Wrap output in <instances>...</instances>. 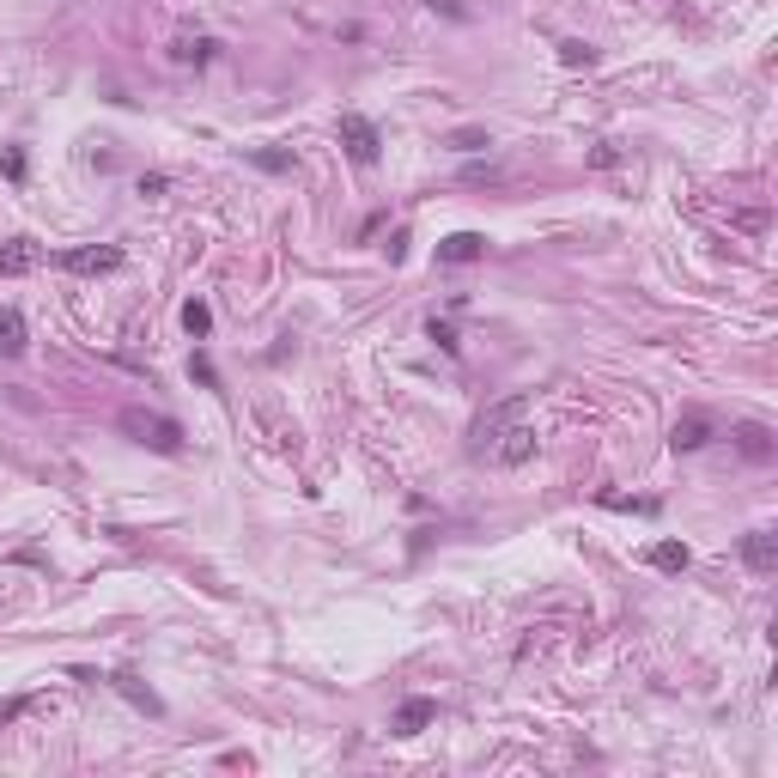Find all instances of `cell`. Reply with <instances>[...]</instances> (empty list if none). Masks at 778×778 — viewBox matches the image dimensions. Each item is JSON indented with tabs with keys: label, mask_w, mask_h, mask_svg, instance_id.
Masks as SVG:
<instances>
[{
	"label": "cell",
	"mask_w": 778,
	"mask_h": 778,
	"mask_svg": "<svg viewBox=\"0 0 778 778\" xmlns=\"http://www.w3.org/2000/svg\"><path fill=\"white\" fill-rule=\"evenodd\" d=\"M469 456L493 462V469H523L535 456V426H529V396H505L499 408H487L469 432Z\"/></svg>",
	"instance_id": "cell-1"
},
{
	"label": "cell",
	"mask_w": 778,
	"mask_h": 778,
	"mask_svg": "<svg viewBox=\"0 0 778 778\" xmlns=\"http://www.w3.org/2000/svg\"><path fill=\"white\" fill-rule=\"evenodd\" d=\"M122 432L146 450H159V456H177L183 450V426L171 414H152V408H122Z\"/></svg>",
	"instance_id": "cell-2"
},
{
	"label": "cell",
	"mask_w": 778,
	"mask_h": 778,
	"mask_svg": "<svg viewBox=\"0 0 778 778\" xmlns=\"http://www.w3.org/2000/svg\"><path fill=\"white\" fill-rule=\"evenodd\" d=\"M341 146H347V159H353V165H377L383 134H377L371 116H341Z\"/></svg>",
	"instance_id": "cell-3"
},
{
	"label": "cell",
	"mask_w": 778,
	"mask_h": 778,
	"mask_svg": "<svg viewBox=\"0 0 778 778\" xmlns=\"http://www.w3.org/2000/svg\"><path fill=\"white\" fill-rule=\"evenodd\" d=\"M61 268H73V274H116V268H122V250H116V244H98V250H67V256H61Z\"/></svg>",
	"instance_id": "cell-4"
},
{
	"label": "cell",
	"mask_w": 778,
	"mask_h": 778,
	"mask_svg": "<svg viewBox=\"0 0 778 778\" xmlns=\"http://www.w3.org/2000/svg\"><path fill=\"white\" fill-rule=\"evenodd\" d=\"M481 256H487V238H481V231H450V238L438 244V262H450V268L481 262Z\"/></svg>",
	"instance_id": "cell-5"
},
{
	"label": "cell",
	"mask_w": 778,
	"mask_h": 778,
	"mask_svg": "<svg viewBox=\"0 0 778 778\" xmlns=\"http://www.w3.org/2000/svg\"><path fill=\"white\" fill-rule=\"evenodd\" d=\"M37 262H43V250H37L31 238H7V244H0V274H7V280H13V274H31Z\"/></svg>",
	"instance_id": "cell-6"
},
{
	"label": "cell",
	"mask_w": 778,
	"mask_h": 778,
	"mask_svg": "<svg viewBox=\"0 0 778 778\" xmlns=\"http://www.w3.org/2000/svg\"><path fill=\"white\" fill-rule=\"evenodd\" d=\"M742 560H748V572H772V566H778V535H772V529H754V535L742 541Z\"/></svg>",
	"instance_id": "cell-7"
},
{
	"label": "cell",
	"mask_w": 778,
	"mask_h": 778,
	"mask_svg": "<svg viewBox=\"0 0 778 778\" xmlns=\"http://www.w3.org/2000/svg\"><path fill=\"white\" fill-rule=\"evenodd\" d=\"M438 718V699H402V712H396V736H414Z\"/></svg>",
	"instance_id": "cell-8"
},
{
	"label": "cell",
	"mask_w": 778,
	"mask_h": 778,
	"mask_svg": "<svg viewBox=\"0 0 778 778\" xmlns=\"http://www.w3.org/2000/svg\"><path fill=\"white\" fill-rule=\"evenodd\" d=\"M736 450H742L748 462H772V432H766L760 420H748V426H736Z\"/></svg>",
	"instance_id": "cell-9"
},
{
	"label": "cell",
	"mask_w": 778,
	"mask_h": 778,
	"mask_svg": "<svg viewBox=\"0 0 778 778\" xmlns=\"http://www.w3.org/2000/svg\"><path fill=\"white\" fill-rule=\"evenodd\" d=\"M706 438H712V420H706V414H687V420H675V432H669L675 450H699Z\"/></svg>",
	"instance_id": "cell-10"
},
{
	"label": "cell",
	"mask_w": 778,
	"mask_h": 778,
	"mask_svg": "<svg viewBox=\"0 0 778 778\" xmlns=\"http://www.w3.org/2000/svg\"><path fill=\"white\" fill-rule=\"evenodd\" d=\"M31 347V335H25V317H19V310H0V353H7V359H19Z\"/></svg>",
	"instance_id": "cell-11"
},
{
	"label": "cell",
	"mask_w": 778,
	"mask_h": 778,
	"mask_svg": "<svg viewBox=\"0 0 778 778\" xmlns=\"http://www.w3.org/2000/svg\"><path fill=\"white\" fill-rule=\"evenodd\" d=\"M110 687H116L122 699H134V706H140V712H152V718H159V712H165V706H159V693H152V687H140L134 675H110Z\"/></svg>",
	"instance_id": "cell-12"
},
{
	"label": "cell",
	"mask_w": 778,
	"mask_h": 778,
	"mask_svg": "<svg viewBox=\"0 0 778 778\" xmlns=\"http://www.w3.org/2000/svg\"><path fill=\"white\" fill-rule=\"evenodd\" d=\"M651 566H657V572H687V541H657V548H651Z\"/></svg>",
	"instance_id": "cell-13"
},
{
	"label": "cell",
	"mask_w": 778,
	"mask_h": 778,
	"mask_svg": "<svg viewBox=\"0 0 778 778\" xmlns=\"http://www.w3.org/2000/svg\"><path fill=\"white\" fill-rule=\"evenodd\" d=\"M171 55H177V61H195V67H207V61L219 55V43H213V37H183Z\"/></svg>",
	"instance_id": "cell-14"
},
{
	"label": "cell",
	"mask_w": 778,
	"mask_h": 778,
	"mask_svg": "<svg viewBox=\"0 0 778 778\" xmlns=\"http://www.w3.org/2000/svg\"><path fill=\"white\" fill-rule=\"evenodd\" d=\"M183 329H189L195 341H207V335H213V310H207L201 298H189V304H183Z\"/></svg>",
	"instance_id": "cell-15"
},
{
	"label": "cell",
	"mask_w": 778,
	"mask_h": 778,
	"mask_svg": "<svg viewBox=\"0 0 778 778\" xmlns=\"http://www.w3.org/2000/svg\"><path fill=\"white\" fill-rule=\"evenodd\" d=\"M614 165H620V146H614V140H596V146H590V171H614Z\"/></svg>",
	"instance_id": "cell-16"
},
{
	"label": "cell",
	"mask_w": 778,
	"mask_h": 778,
	"mask_svg": "<svg viewBox=\"0 0 778 778\" xmlns=\"http://www.w3.org/2000/svg\"><path fill=\"white\" fill-rule=\"evenodd\" d=\"M560 61L566 67H596V49L590 43H560Z\"/></svg>",
	"instance_id": "cell-17"
},
{
	"label": "cell",
	"mask_w": 778,
	"mask_h": 778,
	"mask_svg": "<svg viewBox=\"0 0 778 778\" xmlns=\"http://www.w3.org/2000/svg\"><path fill=\"white\" fill-rule=\"evenodd\" d=\"M602 505H608V511H639V517H651V511H657V499H620V493H608Z\"/></svg>",
	"instance_id": "cell-18"
},
{
	"label": "cell",
	"mask_w": 778,
	"mask_h": 778,
	"mask_svg": "<svg viewBox=\"0 0 778 778\" xmlns=\"http://www.w3.org/2000/svg\"><path fill=\"white\" fill-rule=\"evenodd\" d=\"M450 146H456V152H481V146H493V140H487L481 128H462V134H450Z\"/></svg>",
	"instance_id": "cell-19"
},
{
	"label": "cell",
	"mask_w": 778,
	"mask_h": 778,
	"mask_svg": "<svg viewBox=\"0 0 778 778\" xmlns=\"http://www.w3.org/2000/svg\"><path fill=\"white\" fill-rule=\"evenodd\" d=\"M250 159H256L262 171H292V159H286V152H268V146H256V152H250Z\"/></svg>",
	"instance_id": "cell-20"
},
{
	"label": "cell",
	"mask_w": 778,
	"mask_h": 778,
	"mask_svg": "<svg viewBox=\"0 0 778 778\" xmlns=\"http://www.w3.org/2000/svg\"><path fill=\"white\" fill-rule=\"evenodd\" d=\"M426 335H432V341H438L444 353H456V347H462V341H456V329H450V323H438V317L426 323Z\"/></svg>",
	"instance_id": "cell-21"
},
{
	"label": "cell",
	"mask_w": 778,
	"mask_h": 778,
	"mask_svg": "<svg viewBox=\"0 0 778 778\" xmlns=\"http://www.w3.org/2000/svg\"><path fill=\"white\" fill-rule=\"evenodd\" d=\"M189 377H195V383H207V389H219V371H213V359H201V353L189 359Z\"/></svg>",
	"instance_id": "cell-22"
},
{
	"label": "cell",
	"mask_w": 778,
	"mask_h": 778,
	"mask_svg": "<svg viewBox=\"0 0 778 778\" xmlns=\"http://www.w3.org/2000/svg\"><path fill=\"white\" fill-rule=\"evenodd\" d=\"M0 171H7V177L19 183V177H25V152H19V146H7V152H0Z\"/></svg>",
	"instance_id": "cell-23"
},
{
	"label": "cell",
	"mask_w": 778,
	"mask_h": 778,
	"mask_svg": "<svg viewBox=\"0 0 778 778\" xmlns=\"http://www.w3.org/2000/svg\"><path fill=\"white\" fill-rule=\"evenodd\" d=\"M165 189H171V177H159V171L140 177V195H146V201H152V195H165Z\"/></svg>",
	"instance_id": "cell-24"
},
{
	"label": "cell",
	"mask_w": 778,
	"mask_h": 778,
	"mask_svg": "<svg viewBox=\"0 0 778 778\" xmlns=\"http://www.w3.org/2000/svg\"><path fill=\"white\" fill-rule=\"evenodd\" d=\"M426 7H432V13H450V19H462V13H469L462 0H426Z\"/></svg>",
	"instance_id": "cell-25"
}]
</instances>
